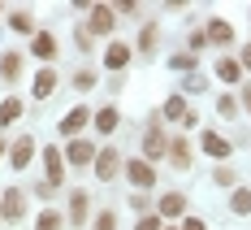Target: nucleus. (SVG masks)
<instances>
[{"label": "nucleus", "instance_id": "1", "mask_svg": "<svg viewBox=\"0 0 251 230\" xmlns=\"http://www.w3.org/2000/svg\"><path fill=\"white\" fill-rule=\"evenodd\" d=\"M143 152H148V165L156 161V156H165V152H169V139H165V126H160L156 117H151V126L143 130Z\"/></svg>", "mask_w": 251, "mask_h": 230}, {"label": "nucleus", "instance_id": "2", "mask_svg": "<svg viewBox=\"0 0 251 230\" xmlns=\"http://www.w3.org/2000/svg\"><path fill=\"white\" fill-rule=\"evenodd\" d=\"M117 170H122L117 148H100V152H96V178H100V182H113V178H117Z\"/></svg>", "mask_w": 251, "mask_h": 230}, {"label": "nucleus", "instance_id": "3", "mask_svg": "<svg viewBox=\"0 0 251 230\" xmlns=\"http://www.w3.org/2000/svg\"><path fill=\"white\" fill-rule=\"evenodd\" d=\"M113 22H117V9H113V4H91V22H87L91 35H108Z\"/></svg>", "mask_w": 251, "mask_h": 230}, {"label": "nucleus", "instance_id": "4", "mask_svg": "<svg viewBox=\"0 0 251 230\" xmlns=\"http://www.w3.org/2000/svg\"><path fill=\"white\" fill-rule=\"evenodd\" d=\"M91 117H96L91 109H82V104H74V109H70V113H65V117L56 122V126H61V135H70V139H78V130L87 126Z\"/></svg>", "mask_w": 251, "mask_h": 230}, {"label": "nucleus", "instance_id": "5", "mask_svg": "<svg viewBox=\"0 0 251 230\" xmlns=\"http://www.w3.org/2000/svg\"><path fill=\"white\" fill-rule=\"evenodd\" d=\"M30 161H35V139H30V135L13 139V148H9V165H13V170H26Z\"/></svg>", "mask_w": 251, "mask_h": 230}, {"label": "nucleus", "instance_id": "6", "mask_svg": "<svg viewBox=\"0 0 251 230\" xmlns=\"http://www.w3.org/2000/svg\"><path fill=\"white\" fill-rule=\"evenodd\" d=\"M126 178L143 191V187H151V182H156V170H151L148 161H139V156H134V161H126Z\"/></svg>", "mask_w": 251, "mask_h": 230}, {"label": "nucleus", "instance_id": "7", "mask_svg": "<svg viewBox=\"0 0 251 230\" xmlns=\"http://www.w3.org/2000/svg\"><path fill=\"white\" fill-rule=\"evenodd\" d=\"M0 200H4V217H9V222H22V217H26V191L9 187V191H4Z\"/></svg>", "mask_w": 251, "mask_h": 230}, {"label": "nucleus", "instance_id": "8", "mask_svg": "<svg viewBox=\"0 0 251 230\" xmlns=\"http://www.w3.org/2000/svg\"><path fill=\"white\" fill-rule=\"evenodd\" d=\"M30 52H35L39 61H52V57H56V35H52V30H35V39H30Z\"/></svg>", "mask_w": 251, "mask_h": 230}, {"label": "nucleus", "instance_id": "9", "mask_svg": "<svg viewBox=\"0 0 251 230\" xmlns=\"http://www.w3.org/2000/svg\"><path fill=\"white\" fill-rule=\"evenodd\" d=\"M61 148H44V170H48V187H61V174H65V165H61Z\"/></svg>", "mask_w": 251, "mask_h": 230}, {"label": "nucleus", "instance_id": "10", "mask_svg": "<svg viewBox=\"0 0 251 230\" xmlns=\"http://www.w3.org/2000/svg\"><path fill=\"white\" fill-rule=\"evenodd\" d=\"M65 156H70V165H91V161H96V148H91L87 139H70Z\"/></svg>", "mask_w": 251, "mask_h": 230}, {"label": "nucleus", "instance_id": "11", "mask_svg": "<svg viewBox=\"0 0 251 230\" xmlns=\"http://www.w3.org/2000/svg\"><path fill=\"white\" fill-rule=\"evenodd\" d=\"M200 144H203V152H208V156H217V161H226V156L234 152V148H229V139H221L217 130H208V135H203Z\"/></svg>", "mask_w": 251, "mask_h": 230}, {"label": "nucleus", "instance_id": "12", "mask_svg": "<svg viewBox=\"0 0 251 230\" xmlns=\"http://www.w3.org/2000/svg\"><path fill=\"white\" fill-rule=\"evenodd\" d=\"M87 213H91L87 191H74V196H70V222H74V226H87Z\"/></svg>", "mask_w": 251, "mask_h": 230}, {"label": "nucleus", "instance_id": "13", "mask_svg": "<svg viewBox=\"0 0 251 230\" xmlns=\"http://www.w3.org/2000/svg\"><path fill=\"white\" fill-rule=\"evenodd\" d=\"M30 91H35V100H48L52 91H56V70H39V74H35V87H30Z\"/></svg>", "mask_w": 251, "mask_h": 230}, {"label": "nucleus", "instance_id": "14", "mask_svg": "<svg viewBox=\"0 0 251 230\" xmlns=\"http://www.w3.org/2000/svg\"><path fill=\"white\" fill-rule=\"evenodd\" d=\"M169 161H174L177 170H191V144L177 135V139H169Z\"/></svg>", "mask_w": 251, "mask_h": 230}, {"label": "nucleus", "instance_id": "15", "mask_svg": "<svg viewBox=\"0 0 251 230\" xmlns=\"http://www.w3.org/2000/svg\"><path fill=\"white\" fill-rule=\"evenodd\" d=\"M126 61H130V48L113 39V44L104 48V65H108V70H126Z\"/></svg>", "mask_w": 251, "mask_h": 230}, {"label": "nucleus", "instance_id": "16", "mask_svg": "<svg viewBox=\"0 0 251 230\" xmlns=\"http://www.w3.org/2000/svg\"><path fill=\"white\" fill-rule=\"evenodd\" d=\"M91 122H96V130L113 135V130H117V122H122V113H117V104H108V109H100V113H96Z\"/></svg>", "mask_w": 251, "mask_h": 230}, {"label": "nucleus", "instance_id": "17", "mask_svg": "<svg viewBox=\"0 0 251 230\" xmlns=\"http://www.w3.org/2000/svg\"><path fill=\"white\" fill-rule=\"evenodd\" d=\"M182 208H186V196H177V191L160 196V217H182Z\"/></svg>", "mask_w": 251, "mask_h": 230}, {"label": "nucleus", "instance_id": "18", "mask_svg": "<svg viewBox=\"0 0 251 230\" xmlns=\"http://www.w3.org/2000/svg\"><path fill=\"white\" fill-rule=\"evenodd\" d=\"M18 74H22V52H4V57H0V78L13 83Z\"/></svg>", "mask_w": 251, "mask_h": 230}, {"label": "nucleus", "instance_id": "19", "mask_svg": "<svg viewBox=\"0 0 251 230\" xmlns=\"http://www.w3.org/2000/svg\"><path fill=\"white\" fill-rule=\"evenodd\" d=\"M22 117V100L18 96H9V100H0V126H9V122H18Z\"/></svg>", "mask_w": 251, "mask_h": 230}, {"label": "nucleus", "instance_id": "20", "mask_svg": "<svg viewBox=\"0 0 251 230\" xmlns=\"http://www.w3.org/2000/svg\"><path fill=\"white\" fill-rule=\"evenodd\" d=\"M208 39H212V44H229V39H234L229 22H217V18H212V22H208Z\"/></svg>", "mask_w": 251, "mask_h": 230}, {"label": "nucleus", "instance_id": "21", "mask_svg": "<svg viewBox=\"0 0 251 230\" xmlns=\"http://www.w3.org/2000/svg\"><path fill=\"white\" fill-rule=\"evenodd\" d=\"M186 113H191V109H186L182 96H169V100H165V117H169V122H182Z\"/></svg>", "mask_w": 251, "mask_h": 230}, {"label": "nucleus", "instance_id": "22", "mask_svg": "<svg viewBox=\"0 0 251 230\" xmlns=\"http://www.w3.org/2000/svg\"><path fill=\"white\" fill-rule=\"evenodd\" d=\"M9 26H13V30H35V18H30V9H13V13H9Z\"/></svg>", "mask_w": 251, "mask_h": 230}, {"label": "nucleus", "instance_id": "23", "mask_svg": "<svg viewBox=\"0 0 251 230\" xmlns=\"http://www.w3.org/2000/svg\"><path fill=\"white\" fill-rule=\"evenodd\" d=\"M217 74L226 78V83H238V74H243V65H238V61H229V57H226V61H217Z\"/></svg>", "mask_w": 251, "mask_h": 230}, {"label": "nucleus", "instance_id": "24", "mask_svg": "<svg viewBox=\"0 0 251 230\" xmlns=\"http://www.w3.org/2000/svg\"><path fill=\"white\" fill-rule=\"evenodd\" d=\"M61 226H65L61 213H39V217H35V230H61Z\"/></svg>", "mask_w": 251, "mask_h": 230}, {"label": "nucleus", "instance_id": "25", "mask_svg": "<svg viewBox=\"0 0 251 230\" xmlns=\"http://www.w3.org/2000/svg\"><path fill=\"white\" fill-rule=\"evenodd\" d=\"M151 48H156V26H143V30H139V52L151 57Z\"/></svg>", "mask_w": 251, "mask_h": 230}, {"label": "nucleus", "instance_id": "26", "mask_svg": "<svg viewBox=\"0 0 251 230\" xmlns=\"http://www.w3.org/2000/svg\"><path fill=\"white\" fill-rule=\"evenodd\" d=\"M74 87L78 91H91L96 87V70H74Z\"/></svg>", "mask_w": 251, "mask_h": 230}, {"label": "nucleus", "instance_id": "27", "mask_svg": "<svg viewBox=\"0 0 251 230\" xmlns=\"http://www.w3.org/2000/svg\"><path fill=\"white\" fill-rule=\"evenodd\" d=\"M229 208L234 213H251V191H234L229 196Z\"/></svg>", "mask_w": 251, "mask_h": 230}, {"label": "nucleus", "instance_id": "28", "mask_svg": "<svg viewBox=\"0 0 251 230\" xmlns=\"http://www.w3.org/2000/svg\"><path fill=\"white\" fill-rule=\"evenodd\" d=\"M169 65L174 70H195V52H177V57H169Z\"/></svg>", "mask_w": 251, "mask_h": 230}, {"label": "nucleus", "instance_id": "29", "mask_svg": "<svg viewBox=\"0 0 251 230\" xmlns=\"http://www.w3.org/2000/svg\"><path fill=\"white\" fill-rule=\"evenodd\" d=\"M91 230H117V213H113V208H108V213H100Z\"/></svg>", "mask_w": 251, "mask_h": 230}, {"label": "nucleus", "instance_id": "30", "mask_svg": "<svg viewBox=\"0 0 251 230\" xmlns=\"http://www.w3.org/2000/svg\"><path fill=\"white\" fill-rule=\"evenodd\" d=\"M217 182H221V187H234V182H238V174H234L229 165H217Z\"/></svg>", "mask_w": 251, "mask_h": 230}, {"label": "nucleus", "instance_id": "31", "mask_svg": "<svg viewBox=\"0 0 251 230\" xmlns=\"http://www.w3.org/2000/svg\"><path fill=\"white\" fill-rule=\"evenodd\" d=\"M134 230H165V222H160L156 213H148V217H143V222H139V226H134Z\"/></svg>", "mask_w": 251, "mask_h": 230}, {"label": "nucleus", "instance_id": "32", "mask_svg": "<svg viewBox=\"0 0 251 230\" xmlns=\"http://www.w3.org/2000/svg\"><path fill=\"white\" fill-rule=\"evenodd\" d=\"M182 230H208V226H203L200 217H186V222H182Z\"/></svg>", "mask_w": 251, "mask_h": 230}, {"label": "nucleus", "instance_id": "33", "mask_svg": "<svg viewBox=\"0 0 251 230\" xmlns=\"http://www.w3.org/2000/svg\"><path fill=\"white\" fill-rule=\"evenodd\" d=\"M243 65H247V70H251V48H243Z\"/></svg>", "mask_w": 251, "mask_h": 230}, {"label": "nucleus", "instance_id": "34", "mask_svg": "<svg viewBox=\"0 0 251 230\" xmlns=\"http://www.w3.org/2000/svg\"><path fill=\"white\" fill-rule=\"evenodd\" d=\"M243 104H247V109H251V87H247V91H243Z\"/></svg>", "mask_w": 251, "mask_h": 230}, {"label": "nucleus", "instance_id": "35", "mask_svg": "<svg viewBox=\"0 0 251 230\" xmlns=\"http://www.w3.org/2000/svg\"><path fill=\"white\" fill-rule=\"evenodd\" d=\"M0 222H4V200H0Z\"/></svg>", "mask_w": 251, "mask_h": 230}, {"label": "nucleus", "instance_id": "36", "mask_svg": "<svg viewBox=\"0 0 251 230\" xmlns=\"http://www.w3.org/2000/svg\"><path fill=\"white\" fill-rule=\"evenodd\" d=\"M0 156H4V144H0Z\"/></svg>", "mask_w": 251, "mask_h": 230}, {"label": "nucleus", "instance_id": "37", "mask_svg": "<svg viewBox=\"0 0 251 230\" xmlns=\"http://www.w3.org/2000/svg\"><path fill=\"white\" fill-rule=\"evenodd\" d=\"M165 230H177V226H165Z\"/></svg>", "mask_w": 251, "mask_h": 230}, {"label": "nucleus", "instance_id": "38", "mask_svg": "<svg viewBox=\"0 0 251 230\" xmlns=\"http://www.w3.org/2000/svg\"><path fill=\"white\" fill-rule=\"evenodd\" d=\"M0 13H4V9H0Z\"/></svg>", "mask_w": 251, "mask_h": 230}]
</instances>
